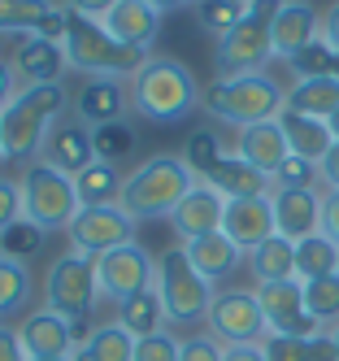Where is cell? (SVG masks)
I'll use <instances>...</instances> for the list:
<instances>
[{"instance_id": "91938a15", "label": "cell", "mask_w": 339, "mask_h": 361, "mask_svg": "<svg viewBox=\"0 0 339 361\" xmlns=\"http://www.w3.org/2000/svg\"><path fill=\"white\" fill-rule=\"evenodd\" d=\"M0 161H5V144H0Z\"/></svg>"}, {"instance_id": "7a4b0ae2", "label": "cell", "mask_w": 339, "mask_h": 361, "mask_svg": "<svg viewBox=\"0 0 339 361\" xmlns=\"http://www.w3.org/2000/svg\"><path fill=\"white\" fill-rule=\"evenodd\" d=\"M130 114L152 122V126H178L200 109L204 87L196 83V74L183 66L178 57L152 53L135 74H130Z\"/></svg>"}, {"instance_id": "7402d4cb", "label": "cell", "mask_w": 339, "mask_h": 361, "mask_svg": "<svg viewBox=\"0 0 339 361\" xmlns=\"http://www.w3.org/2000/svg\"><path fill=\"white\" fill-rule=\"evenodd\" d=\"M100 27L109 31L113 39H122V44H130V48H144V53H152L156 35H161V13H156L148 0H118V5L104 13Z\"/></svg>"}, {"instance_id": "6125c7cd", "label": "cell", "mask_w": 339, "mask_h": 361, "mask_svg": "<svg viewBox=\"0 0 339 361\" xmlns=\"http://www.w3.org/2000/svg\"><path fill=\"white\" fill-rule=\"evenodd\" d=\"M244 5H252V0H244Z\"/></svg>"}, {"instance_id": "30bf717a", "label": "cell", "mask_w": 339, "mask_h": 361, "mask_svg": "<svg viewBox=\"0 0 339 361\" xmlns=\"http://www.w3.org/2000/svg\"><path fill=\"white\" fill-rule=\"evenodd\" d=\"M204 331L214 335L222 348H248V344H266L270 340V322L266 309L257 300V288H222L209 305Z\"/></svg>"}, {"instance_id": "ee69618b", "label": "cell", "mask_w": 339, "mask_h": 361, "mask_svg": "<svg viewBox=\"0 0 339 361\" xmlns=\"http://www.w3.org/2000/svg\"><path fill=\"white\" fill-rule=\"evenodd\" d=\"M222 357H226V348L209 331L183 335V344H178V361H222Z\"/></svg>"}, {"instance_id": "cb8c5ba5", "label": "cell", "mask_w": 339, "mask_h": 361, "mask_svg": "<svg viewBox=\"0 0 339 361\" xmlns=\"http://www.w3.org/2000/svg\"><path fill=\"white\" fill-rule=\"evenodd\" d=\"M209 188H214L218 196L226 200H252V196H274V178L261 174L257 166H248L244 157H235V152H226L222 166L204 178Z\"/></svg>"}, {"instance_id": "f5cc1de1", "label": "cell", "mask_w": 339, "mask_h": 361, "mask_svg": "<svg viewBox=\"0 0 339 361\" xmlns=\"http://www.w3.org/2000/svg\"><path fill=\"white\" fill-rule=\"evenodd\" d=\"M322 39L339 48V0H331V5L322 9Z\"/></svg>"}, {"instance_id": "6da1fadb", "label": "cell", "mask_w": 339, "mask_h": 361, "mask_svg": "<svg viewBox=\"0 0 339 361\" xmlns=\"http://www.w3.org/2000/svg\"><path fill=\"white\" fill-rule=\"evenodd\" d=\"M74 109L66 83H22V92L0 109V144L9 166H35L48 131Z\"/></svg>"}, {"instance_id": "ffe728a7", "label": "cell", "mask_w": 339, "mask_h": 361, "mask_svg": "<svg viewBox=\"0 0 339 361\" xmlns=\"http://www.w3.org/2000/svg\"><path fill=\"white\" fill-rule=\"evenodd\" d=\"M318 35H322V13L309 0H283V9L274 13V57L292 61Z\"/></svg>"}, {"instance_id": "836d02e7", "label": "cell", "mask_w": 339, "mask_h": 361, "mask_svg": "<svg viewBox=\"0 0 339 361\" xmlns=\"http://www.w3.org/2000/svg\"><path fill=\"white\" fill-rule=\"evenodd\" d=\"M92 144H96V161H109V166L122 170V161H130L140 152V126L130 122V118L92 126Z\"/></svg>"}, {"instance_id": "4fadbf2b", "label": "cell", "mask_w": 339, "mask_h": 361, "mask_svg": "<svg viewBox=\"0 0 339 361\" xmlns=\"http://www.w3.org/2000/svg\"><path fill=\"white\" fill-rule=\"evenodd\" d=\"M257 300L266 309L270 335H318L322 326L313 322L304 305V283L300 279H278V283H257Z\"/></svg>"}, {"instance_id": "b9f144b4", "label": "cell", "mask_w": 339, "mask_h": 361, "mask_svg": "<svg viewBox=\"0 0 339 361\" xmlns=\"http://www.w3.org/2000/svg\"><path fill=\"white\" fill-rule=\"evenodd\" d=\"M178 335L174 331H156V335H144L135 340V357L130 361H178Z\"/></svg>"}, {"instance_id": "7c38bea8", "label": "cell", "mask_w": 339, "mask_h": 361, "mask_svg": "<svg viewBox=\"0 0 339 361\" xmlns=\"http://www.w3.org/2000/svg\"><path fill=\"white\" fill-rule=\"evenodd\" d=\"M135 218H130L122 204H100V209H78V218L70 222L66 240L70 252H83V257H104L122 244H135Z\"/></svg>"}, {"instance_id": "83f0119b", "label": "cell", "mask_w": 339, "mask_h": 361, "mask_svg": "<svg viewBox=\"0 0 339 361\" xmlns=\"http://www.w3.org/2000/svg\"><path fill=\"white\" fill-rule=\"evenodd\" d=\"M278 126H283V135H287V144H292L296 157H304V161H313V166H318L326 152L335 148V135H331V126H326L322 118L283 109V114H278Z\"/></svg>"}, {"instance_id": "d6986e66", "label": "cell", "mask_w": 339, "mask_h": 361, "mask_svg": "<svg viewBox=\"0 0 339 361\" xmlns=\"http://www.w3.org/2000/svg\"><path fill=\"white\" fill-rule=\"evenodd\" d=\"M222 214H226V196H218L209 183H196L187 196H183V204L170 214V226L174 235L183 244H192L200 235H214V231H222Z\"/></svg>"}, {"instance_id": "e0dca14e", "label": "cell", "mask_w": 339, "mask_h": 361, "mask_svg": "<svg viewBox=\"0 0 339 361\" xmlns=\"http://www.w3.org/2000/svg\"><path fill=\"white\" fill-rule=\"evenodd\" d=\"M222 235L230 244H240L244 252H252L257 244H266L274 231V200L270 196H252V200H226L222 214Z\"/></svg>"}, {"instance_id": "60d3db41", "label": "cell", "mask_w": 339, "mask_h": 361, "mask_svg": "<svg viewBox=\"0 0 339 361\" xmlns=\"http://www.w3.org/2000/svg\"><path fill=\"white\" fill-rule=\"evenodd\" d=\"M39 248H44V231H39L35 222H26V218H18L5 235H0V252H5V257H18V262H31Z\"/></svg>"}, {"instance_id": "9c48e42d", "label": "cell", "mask_w": 339, "mask_h": 361, "mask_svg": "<svg viewBox=\"0 0 339 361\" xmlns=\"http://www.w3.org/2000/svg\"><path fill=\"white\" fill-rule=\"evenodd\" d=\"M100 300V283H96V257H83V252H61L52 257V266L44 274V305L52 314L70 318L74 326L92 318V309Z\"/></svg>"}, {"instance_id": "f6af8a7d", "label": "cell", "mask_w": 339, "mask_h": 361, "mask_svg": "<svg viewBox=\"0 0 339 361\" xmlns=\"http://www.w3.org/2000/svg\"><path fill=\"white\" fill-rule=\"evenodd\" d=\"M22 218V183L9 174H0V235Z\"/></svg>"}, {"instance_id": "6f0895ef", "label": "cell", "mask_w": 339, "mask_h": 361, "mask_svg": "<svg viewBox=\"0 0 339 361\" xmlns=\"http://www.w3.org/2000/svg\"><path fill=\"white\" fill-rule=\"evenodd\" d=\"M26 361H70V357H26Z\"/></svg>"}, {"instance_id": "8fae6325", "label": "cell", "mask_w": 339, "mask_h": 361, "mask_svg": "<svg viewBox=\"0 0 339 361\" xmlns=\"http://www.w3.org/2000/svg\"><path fill=\"white\" fill-rule=\"evenodd\" d=\"M96 283H100V300L122 305L135 292L152 288L156 283V257L135 240V244H122L113 252L96 257Z\"/></svg>"}, {"instance_id": "94428289", "label": "cell", "mask_w": 339, "mask_h": 361, "mask_svg": "<svg viewBox=\"0 0 339 361\" xmlns=\"http://www.w3.org/2000/svg\"><path fill=\"white\" fill-rule=\"evenodd\" d=\"M192 5H200V0H192Z\"/></svg>"}, {"instance_id": "1f68e13d", "label": "cell", "mask_w": 339, "mask_h": 361, "mask_svg": "<svg viewBox=\"0 0 339 361\" xmlns=\"http://www.w3.org/2000/svg\"><path fill=\"white\" fill-rule=\"evenodd\" d=\"M248 270L257 283H278V279H296V244L270 235L266 244H257L248 252Z\"/></svg>"}, {"instance_id": "9f6ffc18", "label": "cell", "mask_w": 339, "mask_h": 361, "mask_svg": "<svg viewBox=\"0 0 339 361\" xmlns=\"http://www.w3.org/2000/svg\"><path fill=\"white\" fill-rule=\"evenodd\" d=\"M326 126H331V135H335V144H339V109H335V114L326 118Z\"/></svg>"}, {"instance_id": "ba28073f", "label": "cell", "mask_w": 339, "mask_h": 361, "mask_svg": "<svg viewBox=\"0 0 339 361\" xmlns=\"http://www.w3.org/2000/svg\"><path fill=\"white\" fill-rule=\"evenodd\" d=\"M22 218L35 222L44 235H52V231H70V222L78 218V192H74V178L52 170L44 161L26 166L22 170Z\"/></svg>"}, {"instance_id": "4316f807", "label": "cell", "mask_w": 339, "mask_h": 361, "mask_svg": "<svg viewBox=\"0 0 339 361\" xmlns=\"http://www.w3.org/2000/svg\"><path fill=\"white\" fill-rule=\"evenodd\" d=\"M187 248V257H192V266L209 279V283H218V279H230L235 270L244 266V248L240 244H230L222 231H214V235H200V240H192V244H183Z\"/></svg>"}, {"instance_id": "ac0fdd59", "label": "cell", "mask_w": 339, "mask_h": 361, "mask_svg": "<svg viewBox=\"0 0 339 361\" xmlns=\"http://www.w3.org/2000/svg\"><path fill=\"white\" fill-rule=\"evenodd\" d=\"M70 114L78 122H87V126L130 118V87L122 79H83V87L74 92V109Z\"/></svg>"}, {"instance_id": "74e56055", "label": "cell", "mask_w": 339, "mask_h": 361, "mask_svg": "<svg viewBox=\"0 0 339 361\" xmlns=\"http://www.w3.org/2000/svg\"><path fill=\"white\" fill-rule=\"evenodd\" d=\"M304 305L313 322L322 331H335L339 326V274H322V279H309L304 283Z\"/></svg>"}, {"instance_id": "277c9868", "label": "cell", "mask_w": 339, "mask_h": 361, "mask_svg": "<svg viewBox=\"0 0 339 361\" xmlns=\"http://www.w3.org/2000/svg\"><path fill=\"white\" fill-rule=\"evenodd\" d=\"M200 178L187 170V161L174 157V152H152L144 157L135 170L126 174L122 183V209L135 218V222H152V218H170L183 196H187Z\"/></svg>"}, {"instance_id": "c3c4849f", "label": "cell", "mask_w": 339, "mask_h": 361, "mask_svg": "<svg viewBox=\"0 0 339 361\" xmlns=\"http://www.w3.org/2000/svg\"><path fill=\"white\" fill-rule=\"evenodd\" d=\"M0 361H26V348L18 340V326L13 322H0Z\"/></svg>"}, {"instance_id": "11a10c76", "label": "cell", "mask_w": 339, "mask_h": 361, "mask_svg": "<svg viewBox=\"0 0 339 361\" xmlns=\"http://www.w3.org/2000/svg\"><path fill=\"white\" fill-rule=\"evenodd\" d=\"M148 5L156 13H170V9H183V5H192V0H148Z\"/></svg>"}, {"instance_id": "44dd1931", "label": "cell", "mask_w": 339, "mask_h": 361, "mask_svg": "<svg viewBox=\"0 0 339 361\" xmlns=\"http://www.w3.org/2000/svg\"><path fill=\"white\" fill-rule=\"evenodd\" d=\"M235 157H244L248 166H257L261 174H278V166L292 157V144H287L278 118L274 122H257V126H244V131H235V144H230Z\"/></svg>"}, {"instance_id": "680465c9", "label": "cell", "mask_w": 339, "mask_h": 361, "mask_svg": "<svg viewBox=\"0 0 339 361\" xmlns=\"http://www.w3.org/2000/svg\"><path fill=\"white\" fill-rule=\"evenodd\" d=\"M331 340H335V348H339V326H335V331H331Z\"/></svg>"}, {"instance_id": "d590c367", "label": "cell", "mask_w": 339, "mask_h": 361, "mask_svg": "<svg viewBox=\"0 0 339 361\" xmlns=\"http://www.w3.org/2000/svg\"><path fill=\"white\" fill-rule=\"evenodd\" d=\"M322 274H339V244L318 231V235L296 244V279L309 283V279H322Z\"/></svg>"}, {"instance_id": "ab89813d", "label": "cell", "mask_w": 339, "mask_h": 361, "mask_svg": "<svg viewBox=\"0 0 339 361\" xmlns=\"http://www.w3.org/2000/svg\"><path fill=\"white\" fill-rule=\"evenodd\" d=\"M244 13H248L244 0H200V5H196V27L204 35L222 39V35H230L244 22Z\"/></svg>"}, {"instance_id": "816d5d0a", "label": "cell", "mask_w": 339, "mask_h": 361, "mask_svg": "<svg viewBox=\"0 0 339 361\" xmlns=\"http://www.w3.org/2000/svg\"><path fill=\"white\" fill-rule=\"evenodd\" d=\"M22 92V79H18V70H13V61L9 57H0V109L9 105V100Z\"/></svg>"}, {"instance_id": "f35d334b", "label": "cell", "mask_w": 339, "mask_h": 361, "mask_svg": "<svg viewBox=\"0 0 339 361\" xmlns=\"http://www.w3.org/2000/svg\"><path fill=\"white\" fill-rule=\"evenodd\" d=\"M287 70H292L296 79H339V48L318 35L304 53H296L287 61Z\"/></svg>"}, {"instance_id": "f907efd6", "label": "cell", "mask_w": 339, "mask_h": 361, "mask_svg": "<svg viewBox=\"0 0 339 361\" xmlns=\"http://www.w3.org/2000/svg\"><path fill=\"white\" fill-rule=\"evenodd\" d=\"M322 235L339 244V192H322Z\"/></svg>"}, {"instance_id": "db71d44e", "label": "cell", "mask_w": 339, "mask_h": 361, "mask_svg": "<svg viewBox=\"0 0 339 361\" xmlns=\"http://www.w3.org/2000/svg\"><path fill=\"white\" fill-rule=\"evenodd\" d=\"M222 361H266V353H261V344H248V348H226Z\"/></svg>"}, {"instance_id": "d4e9b609", "label": "cell", "mask_w": 339, "mask_h": 361, "mask_svg": "<svg viewBox=\"0 0 339 361\" xmlns=\"http://www.w3.org/2000/svg\"><path fill=\"white\" fill-rule=\"evenodd\" d=\"M31 300H35V274L31 262H18V257L0 252V322H22L31 314Z\"/></svg>"}, {"instance_id": "2e32d148", "label": "cell", "mask_w": 339, "mask_h": 361, "mask_svg": "<svg viewBox=\"0 0 339 361\" xmlns=\"http://www.w3.org/2000/svg\"><path fill=\"white\" fill-rule=\"evenodd\" d=\"M274 231L283 240H309L322 231V188H274Z\"/></svg>"}, {"instance_id": "5b68a950", "label": "cell", "mask_w": 339, "mask_h": 361, "mask_svg": "<svg viewBox=\"0 0 339 361\" xmlns=\"http://www.w3.org/2000/svg\"><path fill=\"white\" fill-rule=\"evenodd\" d=\"M61 48H66L70 70H78L83 79H122V83H130V74L152 57L144 48H130V44L113 39L100 22H87L78 13H74V27H70Z\"/></svg>"}, {"instance_id": "3957f363", "label": "cell", "mask_w": 339, "mask_h": 361, "mask_svg": "<svg viewBox=\"0 0 339 361\" xmlns=\"http://www.w3.org/2000/svg\"><path fill=\"white\" fill-rule=\"evenodd\" d=\"M200 109L214 122L244 131V126H257V122H274L287 109V87L270 70L235 74V79H214L200 96Z\"/></svg>"}, {"instance_id": "bcb514c9", "label": "cell", "mask_w": 339, "mask_h": 361, "mask_svg": "<svg viewBox=\"0 0 339 361\" xmlns=\"http://www.w3.org/2000/svg\"><path fill=\"white\" fill-rule=\"evenodd\" d=\"M70 27H74V13H70L66 5H57V9H52V13L39 22V27H35V35H39V39H52V44H66Z\"/></svg>"}, {"instance_id": "d6a6232c", "label": "cell", "mask_w": 339, "mask_h": 361, "mask_svg": "<svg viewBox=\"0 0 339 361\" xmlns=\"http://www.w3.org/2000/svg\"><path fill=\"white\" fill-rule=\"evenodd\" d=\"M287 109L326 122L339 109V79H292V87H287Z\"/></svg>"}, {"instance_id": "f546056e", "label": "cell", "mask_w": 339, "mask_h": 361, "mask_svg": "<svg viewBox=\"0 0 339 361\" xmlns=\"http://www.w3.org/2000/svg\"><path fill=\"white\" fill-rule=\"evenodd\" d=\"M266 361H339V348L331 340V331L318 335H270L261 344Z\"/></svg>"}, {"instance_id": "9a60e30c", "label": "cell", "mask_w": 339, "mask_h": 361, "mask_svg": "<svg viewBox=\"0 0 339 361\" xmlns=\"http://www.w3.org/2000/svg\"><path fill=\"white\" fill-rule=\"evenodd\" d=\"M39 161H44V166H52V170H61V174H70V178H74V174H83V170L96 161L92 126H87V122H78L74 114H66V118L48 131Z\"/></svg>"}, {"instance_id": "7bdbcfd3", "label": "cell", "mask_w": 339, "mask_h": 361, "mask_svg": "<svg viewBox=\"0 0 339 361\" xmlns=\"http://www.w3.org/2000/svg\"><path fill=\"white\" fill-rule=\"evenodd\" d=\"M274 188H322V183H318V166L292 152V157H287V161L278 166V174H274Z\"/></svg>"}, {"instance_id": "f1b7e54d", "label": "cell", "mask_w": 339, "mask_h": 361, "mask_svg": "<svg viewBox=\"0 0 339 361\" xmlns=\"http://www.w3.org/2000/svg\"><path fill=\"white\" fill-rule=\"evenodd\" d=\"M130 357H135V335L122 331L118 322H96L70 353V361H130Z\"/></svg>"}, {"instance_id": "52a82bcc", "label": "cell", "mask_w": 339, "mask_h": 361, "mask_svg": "<svg viewBox=\"0 0 339 361\" xmlns=\"http://www.w3.org/2000/svg\"><path fill=\"white\" fill-rule=\"evenodd\" d=\"M156 292H161L170 326H200L209 318V305L218 296V288L192 266L183 244H174L156 257Z\"/></svg>"}, {"instance_id": "8992f818", "label": "cell", "mask_w": 339, "mask_h": 361, "mask_svg": "<svg viewBox=\"0 0 339 361\" xmlns=\"http://www.w3.org/2000/svg\"><path fill=\"white\" fill-rule=\"evenodd\" d=\"M283 0H252L244 22L214 48V79H235V74H261L274 61V13Z\"/></svg>"}, {"instance_id": "5bb4252c", "label": "cell", "mask_w": 339, "mask_h": 361, "mask_svg": "<svg viewBox=\"0 0 339 361\" xmlns=\"http://www.w3.org/2000/svg\"><path fill=\"white\" fill-rule=\"evenodd\" d=\"M18 340H22L26 357H70L83 335H78V326L70 318H61V314H52L48 305H39L18 322Z\"/></svg>"}, {"instance_id": "8d00e7d4", "label": "cell", "mask_w": 339, "mask_h": 361, "mask_svg": "<svg viewBox=\"0 0 339 361\" xmlns=\"http://www.w3.org/2000/svg\"><path fill=\"white\" fill-rule=\"evenodd\" d=\"M52 9V0H0V35H35Z\"/></svg>"}, {"instance_id": "7dc6e473", "label": "cell", "mask_w": 339, "mask_h": 361, "mask_svg": "<svg viewBox=\"0 0 339 361\" xmlns=\"http://www.w3.org/2000/svg\"><path fill=\"white\" fill-rule=\"evenodd\" d=\"M118 5V0H66V9L78 13V18H87V22H104V13H109Z\"/></svg>"}, {"instance_id": "681fc988", "label": "cell", "mask_w": 339, "mask_h": 361, "mask_svg": "<svg viewBox=\"0 0 339 361\" xmlns=\"http://www.w3.org/2000/svg\"><path fill=\"white\" fill-rule=\"evenodd\" d=\"M318 183H322V192H339V144L318 161Z\"/></svg>"}, {"instance_id": "603a6c76", "label": "cell", "mask_w": 339, "mask_h": 361, "mask_svg": "<svg viewBox=\"0 0 339 361\" xmlns=\"http://www.w3.org/2000/svg\"><path fill=\"white\" fill-rule=\"evenodd\" d=\"M13 70L22 83H61V74L70 70L66 61V48L52 44V39H39V35H22L13 44Z\"/></svg>"}, {"instance_id": "4dcf8cb0", "label": "cell", "mask_w": 339, "mask_h": 361, "mask_svg": "<svg viewBox=\"0 0 339 361\" xmlns=\"http://www.w3.org/2000/svg\"><path fill=\"white\" fill-rule=\"evenodd\" d=\"M122 183L126 174L109 161H92L83 174H74V192L83 209H100V204H118L122 200Z\"/></svg>"}, {"instance_id": "484cf974", "label": "cell", "mask_w": 339, "mask_h": 361, "mask_svg": "<svg viewBox=\"0 0 339 361\" xmlns=\"http://www.w3.org/2000/svg\"><path fill=\"white\" fill-rule=\"evenodd\" d=\"M113 322L122 331H130L135 340H144V335H156V331H170V314L161 305V292H156V283L144 292H135L130 300L113 305Z\"/></svg>"}, {"instance_id": "e575fe53", "label": "cell", "mask_w": 339, "mask_h": 361, "mask_svg": "<svg viewBox=\"0 0 339 361\" xmlns=\"http://www.w3.org/2000/svg\"><path fill=\"white\" fill-rule=\"evenodd\" d=\"M226 152H230V148L222 144V135L214 131V126H196V131H192L187 140H183V152H178V157L187 161V170H192V174L200 178V183H204V178L222 166Z\"/></svg>"}]
</instances>
